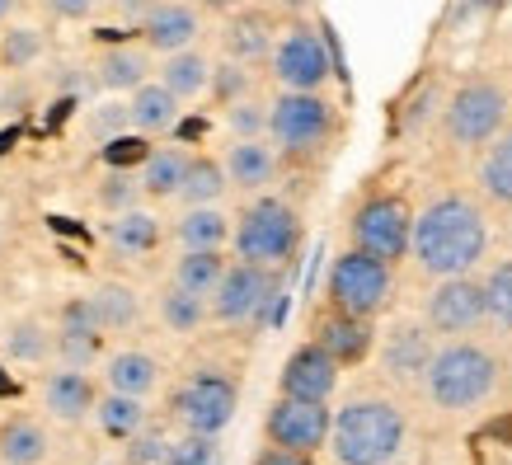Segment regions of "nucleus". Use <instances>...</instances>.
<instances>
[{
    "instance_id": "nucleus-49",
    "label": "nucleus",
    "mask_w": 512,
    "mask_h": 465,
    "mask_svg": "<svg viewBox=\"0 0 512 465\" xmlns=\"http://www.w3.org/2000/svg\"><path fill=\"white\" fill-rule=\"evenodd\" d=\"M15 5H19V0H0V19H10V15H15Z\"/></svg>"
},
{
    "instance_id": "nucleus-4",
    "label": "nucleus",
    "mask_w": 512,
    "mask_h": 465,
    "mask_svg": "<svg viewBox=\"0 0 512 465\" xmlns=\"http://www.w3.org/2000/svg\"><path fill=\"white\" fill-rule=\"evenodd\" d=\"M301 249V217L292 202L259 198L235 221V259L259 268H287Z\"/></svg>"
},
{
    "instance_id": "nucleus-26",
    "label": "nucleus",
    "mask_w": 512,
    "mask_h": 465,
    "mask_svg": "<svg viewBox=\"0 0 512 465\" xmlns=\"http://www.w3.org/2000/svg\"><path fill=\"white\" fill-rule=\"evenodd\" d=\"M104 235H109V245L118 249V254H132V259H137V254H151V249L160 245V221L151 217V212L132 207V212H113Z\"/></svg>"
},
{
    "instance_id": "nucleus-8",
    "label": "nucleus",
    "mask_w": 512,
    "mask_h": 465,
    "mask_svg": "<svg viewBox=\"0 0 512 465\" xmlns=\"http://www.w3.org/2000/svg\"><path fill=\"white\" fill-rule=\"evenodd\" d=\"M503 118H508V90L494 85V80H466L461 90L447 99V137L456 146H489V141L503 132Z\"/></svg>"
},
{
    "instance_id": "nucleus-16",
    "label": "nucleus",
    "mask_w": 512,
    "mask_h": 465,
    "mask_svg": "<svg viewBox=\"0 0 512 465\" xmlns=\"http://www.w3.org/2000/svg\"><path fill=\"white\" fill-rule=\"evenodd\" d=\"M433 334L423 325H395L386 334V348H381V367L390 372V381H423L428 367H433Z\"/></svg>"
},
{
    "instance_id": "nucleus-41",
    "label": "nucleus",
    "mask_w": 512,
    "mask_h": 465,
    "mask_svg": "<svg viewBox=\"0 0 512 465\" xmlns=\"http://www.w3.org/2000/svg\"><path fill=\"white\" fill-rule=\"evenodd\" d=\"M90 132L99 141H118L132 132V109L127 104H118V99H109V104H94L90 109Z\"/></svg>"
},
{
    "instance_id": "nucleus-30",
    "label": "nucleus",
    "mask_w": 512,
    "mask_h": 465,
    "mask_svg": "<svg viewBox=\"0 0 512 465\" xmlns=\"http://www.w3.org/2000/svg\"><path fill=\"white\" fill-rule=\"evenodd\" d=\"M160 80H165L179 99H198V94L212 85V62H207L202 52H193V47H184V52H170V57H165Z\"/></svg>"
},
{
    "instance_id": "nucleus-5",
    "label": "nucleus",
    "mask_w": 512,
    "mask_h": 465,
    "mask_svg": "<svg viewBox=\"0 0 512 465\" xmlns=\"http://www.w3.org/2000/svg\"><path fill=\"white\" fill-rule=\"evenodd\" d=\"M268 137L282 155H315L334 137V104L320 90H282L268 104Z\"/></svg>"
},
{
    "instance_id": "nucleus-40",
    "label": "nucleus",
    "mask_w": 512,
    "mask_h": 465,
    "mask_svg": "<svg viewBox=\"0 0 512 465\" xmlns=\"http://www.w3.org/2000/svg\"><path fill=\"white\" fill-rule=\"evenodd\" d=\"M170 465H221V442L212 433H184L170 451Z\"/></svg>"
},
{
    "instance_id": "nucleus-6",
    "label": "nucleus",
    "mask_w": 512,
    "mask_h": 465,
    "mask_svg": "<svg viewBox=\"0 0 512 465\" xmlns=\"http://www.w3.org/2000/svg\"><path fill=\"white\" fill-rule=\"evenodd\" d=\"M395 264L376 259L367 249H343L339 259L329 264V301L334 310H348V315H367L372 320L376 310L390 301V287H395Z\"/></svg>"
},
{
    "instance_id": "nucleus-19",
    "label": "nucleus",
    "mask_w": 512,
    "mask_h": 465,
    "mask_svg": "<svg viewBox=\"0 0 512 465\" xmlns=\"http://www.w3.org/2000/svg\"><path fill=\"white\" fill-rule=\"evenodd\" d=\"M94 404H99V390H94V381L85 372H76V367H57V372L43 381V409L52 419L80 423L94 414Z\"/></svg>"
},
{
    "instance_id": "nucleus-28",
    "label": "nucleus",
    "mask_w": 512,
    "mask_h": 465,
    "mask_svg": "<svg viewBox=\"0 0 512 465\" xmlns=\"http://www.w3.org/2000/svg\"><path fill=\"white\" fill-rule=\"evenodd\" d=\"M226 268L231 264H226V254H221V249H184V254H179V264H174V282L212 301L217 282L226 278Z\"/></svg>"
},
{
    "instance_id": "nucleus-37",
    "label": "nucleus",
    "mask_w": 512,
    "mask_h": 465,
    "mask_svg": "<svg viewBox=\"0 0 512 465\" xmlns=\"http://www.w3.org/2000/svg\"><path fill=\"white\" fill-rule=\"evenodd\" d=\"M141 193H146V188H141V174L132 179L127 170H109L104 184H99V207H104V212H132L141 202Z\"/></svg>"
},
{
    "instance_id": "nucleus-27",
    "label": "nucleus",
    "mask_w": 512,
    "mask_h": 465,
    "mask_svg": "<svg viewBox=\"0 0 512 465\" xmlns=\"http://www.w3.org/2000/svg\"><path fill=\"white\" fill-rule=\"evenodd\" d=\"M47 428L33 419H10L0 423V461L5 465H43L47 456Z\"/></svg>"
},
{
    "instance_id": "nucleus-20",
    "label": "nucleus",
    "mask_w": 512,
    "mask_h": 465,
    "mask_svg": "<svg viewBox=\"0 0 512 465\" xmlns=\"http://www.w3.org/2000/svg\"><path fill=\"white\" fill-rule=\"evenodd\" d=\"M226 174H231L235 188H245V193H259L278 179V151L268 146L264 137H240L226 151Z\"/></svg>"
},
{
    "instance_id": "nucleus-50",
    "label": "nucleus",
    "mask_w": 512,
    "mask_h": 465,
    "mask_svg": "<svg viewBox=\"0 0 512 465\" xmlns=\"http://www.w3.org/2000/svg\"><path fill=\"white\" fill-rule=\"evenodd\" d=\"M273 5H282V10H301L306 0H273Z\"/></svg>"
},
{
    "instance_id": "nucleus-11",
    "label": "nucleus",
    "mask_w": 512,
    "mask_h": 465,
    "mask_svg": "<svg viewBox=\"0 0 512 465\" xmlns=\"http://www.w3.org/2000/svg\"><path fill=\"white\" fill-rule=\"evenodd\" d=\"M273 76L282 90H320L334 76V57H329L325 33H315L311 24H292L273 47Z\"/></svg>"
},
{
    "instance_id": "nucleus-9",
    "label": "nucleus",
    "mask_w": 512,
    "mask_h": 465,
    "mask_svg": "<svg viewBox=\"0 0 512 465\" xmlns=\"http://www.w3.org/2000/svg\"><path fill=\"white\" fill-rule=\"evenodd\" d=\"M353 249H367L386 264H400L404 254L414 249V212L404 198H367L353 212Z\"/></svg>"
},
{
    "instance_id": "nucleus-25",
    "label": "nucleus",
    "mask_w": 512,
    "mask_h": 465,
    "mask_svg": "<svg viewBox=\"0 0 512 465\" xmlns=\"http://www.w3.org/2000/svg\"><path fill=\"white\" fill-rule=\"evenodd\" d=\"M94 419L104 428V437L113 442H127V437H137L146 428V404L141 395H123V390H104L99 404H94Z\"/></svg>"
},
{
    "instance_id": "nucleus-39",
    "label": "nucleus",
    "mask_w": 512,
    "mask_h": 465,
    "mask_svg": "<svg viewBox=\"0 0 512 465\" xmlns=\"http://www.w3.org/2000/svg\"><path fill=\"white\" fill-rule=\"evenodd\" d=\"M170 451L174 442L165 433H151V428H141L137 437H127V451H123V461L127 465H170Z\"/></svg>"
},
{
    "instance_id": "nucleus-48",
    "label": "nucleus",
    "mask_w": 512,
    "mask_h": 465,
    "mask_svg": "<svg viewBox=\"0 0 512 465\" xmlns=\"http://www.w3.org/2000/svg\"><path fill=\"white\" fill-rule=\"evenodd\" d=\"M202 10H217V15H231V10H240V0H198Z\"/></svg>"
},
{
    "instance_id": "nucleus-3",
    "label": "nucleus",
    "mask_w": 512,
    "mask_h": 465,
    "mask_svg": "<svg viewBox=\"0 0 512 465\" xmlns=\"http://www.w3.org/2000/svg\"><path fill=\"white\" fill-rule=\"evenodd\" d=\"M423 386L437 409H475L498 386V357L480 343H447L437 348Z\"/></svg>"
},
{
    "instance_id": "nucleus-7",
    "label": "nucleus",
    "mask_w": 512,
    "mask_h": 465,
    "mask_svg": "<svg viewBox=\"0 0 512 465\" xmlns=\"http://www.w3.org/2000/svg\"><path fill=\"white\" fill-rule=\"evenodd\" d=\"M278 292H282L278 268H259L235 259L226 268V278L217 282V292H212V320H221V325H264Z\"/></svg>"
},
{
    "instance_id": "nucleus-47",
    "label": "nucleus",
    "mask_w": 512,
    "mask_h": 465,
    "mask_svg": "<svg viewBox=\"0 0 512 465\" xmlns=\"http://www.w3.org/2000/svg\"><path fill=\"white\" fill-rule=\"evenodd\" d=\"M99 0H47V10L57 19H90Z\"/></svg>"
},
{
    "instance_id": "nucleus-24",
    "label": "nucleus",
    "mask_w": 512,
    "mask_h": 465,
    "mask_svg": "<svg viewBox=\"0 0 512 465\" xmlns=\"http://www.w3.org/2000/svg\"><path fill=\"white\" fill-rule=\"evenodd\" d=\"M146 80H151V47H109L99 57V85L104 90H141Z\"/></svg>"
},
{
    "instance_id": "nucleus-43",
    "label": "nucleus",
    "mask_w": 512,
    "mask_h": 465,
    "mask_svg": "<svg viewBox=\"0 0 512 465\" xmlns=\"http://www.w3.org/2000/svg\"><path fill=\"white\" fill-rule=\"evenodd\" d=\"M226 127L235 132V141L240 137H264L268 132V104H259V99H240V104L226 109Z\"/></svg>"
},
{
    "instance_id": "nucleus-22",
    "label": "nucleus",
    "mask_w": 512,
    "mask_h": 465,
    "mask_svg": "<svg viewBox=\"0 0 512 465\" xmlns=\"http://www.w3.org/2000/svg\"><path fill=\"white\" fill-rule=\"evenodd\" d=\"M104 386L109 390H123V395H151L160 386V362L151 353H137V348H127V353H113L104 357Z\"/></svg>"
},
{
    "instance_id": "nucleus-44",
    "label": "nucleus",
    "mask_w": 512,
    "mask_h": 465,
    "mask_svg": "<svg viewBox=\"0 0 512 465\" xmlns=\"http://www.w3.org/2000/svg\"><path fill=\"white\" fill-rule=\"evenodd\" d=\"M484 292H489V315L498 325H512V264H498L484 278Z\"/></svg>"
},
{
    "instance_id": "nucleus-13",
    "label": "nucleus",
    "mask_w": 512,
    "mask_h": 465,
    "mask_svg": "<svg viewBox=\"0 0 512 465\" xmlns=\"http://www.w3.org/2000/svg\"><path fill=\"white\" fill-rule=\"evenodd\" d=\"M480 320H489V292L470 273L442 278V287L428 296V329H437V334H466Z\"/></svg>"
},
{
    "instance_id": "nucleus-46",
    "label": "nucleus",
    "mask_w": 512,
    "mask_h": 465,
    "mask_svg": "<svg viewBox=\"0 0 512 465\" xmlns=\"http://www.w3.org/2000/svg\"><path fill=\"white\" fill-rule=\"evenodd\" d=\"M254 465H315V456L311 451H287V447H273V442H268V451Z\"/></svg>"
},
{
    "instance_id": "nucleus-34",
    "label": "nucleus",
    "mask_w": 512,
    "mask_h": 465,
    "mask_svg": "<svg viewBox=\"0 0 512 465\" xmlns=\"http://www.w3.org/2000/svg\"><path fill=\"white\" fill-rule=\"evenodd\" d=\"M480 184L494 202H508L512 207V132H498L489 141V151L480 160Z\"/></svg>"
},
{
    "instance_id": "nucleus-33",
    "label": "nucleus",
    "mask_w": 512,
    "mask_h": 465,
    "mask_svg": "<svg viewBox=\"0 0 512 465\" xmlns=\"http://www.w3.org/2000/svg\"><path fill=\"white\" fill-rule=\"evenodd\" d=\"M90 301H94V310H99V325H104V334H113V329H132L141 320L137 292H132V287H123V282H104Z\"/></svg>"
},
{
    "instance_id": "nucleus-54",
    "label": "nucleus",
    "mask_w": 512,
    "mask_h": 465,
    "mask_svg": "<svg viewBox=\"0 0 512 465\" xmlns=\"http://www.w3.org/2000/svg\"><path fill=\"white\" fill-rule=\"evenodd\" d=\"M390 465H395V461H390Z\"/></svg>"
},
{
    "instance_id": "nucleus-36",
    "label": "nucleus",
    "mask_w": 512,
    "mask_h": 465,
    "mask_svg": "<svg viewBox=\"0 0 512 465\" xmlns=\"http://www.w3.org/2000/svg\"><path fill=\"white\" fill-rule=\"evenodd\" d=\"M99 357H104V334H66V329H57V362L62 367L90 372Z\"/></svg>"
},
{
    "instance_id": "nucleus-52",
    "label": "nucleus",
    "mask_w": 512,
    "mask_h": 465,
    "mask_svg": "<svg viewBox=\"0 0 512 465\" xmlns=\"http://www.w3.org/2000/svg\"><path fill=\"white\" fill-rule=\"evenodd\" d=\"M99 465H127V461H99Z\"/></svg>"
},
{
    "instance_id": "nucleus-35",
    "label": "nucleus",
    "mask_w": 512,
    "mask_h": 465,
    "mask_svg": "<svg viewBox=\"0 0 512 465\" xmlns=\"http://www.w3.org/2000/svg\"><path fill=\"white\" fill-rule=\"evenodd\" d=\"M5 353L15 357V362H43L47 353H57V339H47L43 325L24 320V325H15L5 334Z\"/></svg>"
},
{
    "instance_id": "nucleus-53",
    "label": "nucleus",
    "mask_w": 512,
    "mask_h": 465,
    "mask_svg": "<svg viewBox=\"0 0 512 465\" xmlns=\"http://www.w3.org/2000/svg\"><path fill=\"white\" fill-rule=\"evenodd\" d=\"M113 5H132V0H113Z\"/></svg>"
},
{
    "instance_id": "nucleus-14",
    "label": "nucleus",
    "mask_w": 512,
    "mask_h": 465,
    "mask_svg": "<svg viewBox=\"0 0 512 465\" xmlns=\"http://www.w3.org/2000/svg\"><path fill=\"white\" fill-rule=\"evenodd\" d=\"M339 362L320 348V343H301L287 367H282V395H296V400H320L329 404V395L339 390Z\"/></svg>"
},
{
    "instance_id": "nucleus-1",
    "label": "nucleus",
    "mask_w": 512,
    "mask_h": 465,
    "mask_svg": "<svg viewBox=\"0 0 512 465\" xmlns=\"http://www.w3.org/2000/svg\"><path fill=\"white\" fill-rule=\"evenodd\" d=\"M489 249V226L484 212L470 198H437L414 217V259L433 278H461L484 259Z\"/></svg>"
},
{
    "instance_id": "nucleus-31",
    "label": "nucleus",
    "mask_w": 512,
    "mask_h": 465,
    "mask_svg": "<svg viewBox=\"0 0 512 465\" xmlns=\"http://www.w3.org/2000/svg\"><path fill=\"white\" fill-rule=\"evenodd\" d=\"M231 188V174H226V160H212V155H193L188 165V179H184V193L179 198L188 207H212Z\"/></svg>"
},
{
    "instance_id": "nucleus-32",
    "label": "nucleus",
    "mask_w": 512,
    "mask_h": 465,
    "mask_svg": "<svg viewBox=\"0 0 512 465\" xmlns=\"http://www.w3.org/2000/svg\"><path fill=\"white\" fill-rule=\"evenodd\" d=\"M207 315H212V301L198 292H188V287H179V282H170V287L160 292V320H165L174 334H193Z\"/></svg>"
},
{
    "instance_id": "nucleus-18",
    "label": "nucleus",
    "mask_w": 512,
    "mask_h": 465,
    "mask_svg": "<svg viewBox=\"0 0 512 465\" xmlns=\"http://www.w3.org/2000/svg\"><path fill=\"white\" fill-rule=\"evenodd\" d=\"M315 343L325 348L339 367H357L362 357L372 353V343H376V334H372V320L367 315H348V310H329L325 320L315 325Z\"/></svg>"
},
{
    "instance_id": "nucleus-12",
    "label": "nucleus",
    "mask_w": 512,
    "mask_h": 465,
    "mask_svg": "<svg viewBox=\"0 0 512 465\" xmlns=\"http://www.w3.org/2000/svg\"><path fill=\"white\" fill-rule=\"evenodd\" d=\"M264 433L273 447H287V451H320L329 447V433H334V414L329 404L320 400H296V395H282L273 400L264 419Z\"/></svg>"
},
{
    "instance_id": "nucleus-15",
    "label": "nucleus",
    "mask_w": 512,
    "mask_h": 465,
    "mask_svg": "<svg viewBox=\"0 0 512 465\" xmlns=\"http://www.w3.org/2000/svg\"><path fill=\"white\" fill-rule=\"evenodd\" d=\"M198 33H202V19L193 5H184V0H160V5H151V10L141 15V38H146V47L160 52V57L193 47Z\"/></svg>"
},
{
    "instance_id": "nucleus-17",
    "label": "nucleus",
    "mask_w": 512,
    "mask_h": 465,
    "mask_svg": "<svg viewBox=\"0 0 512 465\" xmlns=\"http://www.w3.org/2000/svg\"><path fill=\"white\" fill-rule=\"evenodd\" d=\"M221 43H226L231 62H264L278 47V24H273L268 10H231L226 29H221Z\"/></svg>"
},
{
    "instance_id": "nucleus-10",
    "label": "nucleus",
    "mask_w": 512,
    "mask_h": 465,
    "mask_svg": "<svg viewBox=\"0 0 512 465\" xmlns=\"http://www.w3.org/2000/svg\"><path fill=\"white\" fill-rule=\"evenodd\" d=\"M235 404H240V390L226 372H193L174 395V414L188 433H226L235 419Z\"/></svg>"
},
{
    "instance_id": "nucleus-23",
    "label": "nucleus",
    "mask_w": 512,
    "mask_h": 465,
    "mask_svg": "<svg viewBox=\"0 0 512 465\" xmlns=\"http://www.w3.org/2000/svg\"><path fill=\"white\" fill-rule=\"evenodd\" d=\"M188 165H193V155L179 151V146L151 151L141 160V188H146V198H179L188 179Z\"/></svg>"
},
{
    "instance_id": "nucleus-51",
    "label": "nucleus",
    "mask_w": 512,
    "mask_h": 465,
    "mask_svg": "<svg viewBox=\"0 0 512 465\" xmlns=\"http://www.w3.org/2000/svg\"><path fill=\"white\" fill-rule=\"evenodd\" d=\"M475 5H503V0H475Z\"/></svg>"
},
{
    "instance_id": "nucleus-2",
    "label": "nucleus",
    "mask_w": 512,
    "mask_h": 465,
    "mask_svg": "<svg viewBox=\"0 0 512 465\" xmlns=\"http://www.w3.org/2000/svg\"><path fill=\"white\" fill-rule=\"evenodd\" d=\"M339 465H390L404 447V414L390 400H353L329 433Z\"/></svg>"
},
{
    "instance_id": "nucleus-29",
    "label": "nucleus",
    "mask_w": 512,
    "mask_h": 465,
    "mask_svg": "<svg viewBox=\"0 0 512 465\" xmlns=\"http://www.w3.org/2000/svg\"><path fill=\"white\" fill-rule=\"evenodd\" d=\"M174 231H179V245H184V249H221L235 235L231 231V217H226V212H217V202H212V207H188Z\"/></svg>"
},
{
    "instance_id": "nucleus-45",
    "label": "nucleus",
    "mask_w": 512,
    "mask_h": 465,
    "mask_svg": "<svg viewBox=\"0 0 512 465\" xmlns=\"http://www.w3.org/2000/svg\"><path fill=\"white\" fill-rule=\"evenodd\" d=\"M62 329H66V334H104V325H99V310H94L90 296L66 301V306H62Z\"/></svg>"
},
{
    "instance_id": "nucleus-21",
    "label": "nucleus",
    "mask_w": 512,
    "mask_h": 465,
    "mask_svg": "<svg viewBox=\"0 0 512 465\" xmlns=\"http://www.w3.org/2000/svg\"><path fill=\"white\" fill-rule=\"evenodd\" d=\"M179 94L165 85V80H146L141 90H132L127 99V109H132V132H146V137H156V132H170L179 123Z\"/></svg>"
},
{
    "instance_id": "nucleus-38",
    "label": "nucleus",
    "mask_w": 512,
    "mask_h": 465,
    "mask_svg": "<svg viewBox=\"0 0 512 465\" xmlns=\"http://www.w3.org/2000/svg\"><path fill=\"white\" fill-rule=\"evenodd\" d=\"M212 99H217L221 109H231V104H240V99H249V71H245V62H226L221 66H212Z\"/></svg>"
},
{
    "instance_id": "nucleus-42",
    "label": "nucleus",
    "mask_w": 512,
    "mask_h": 465,
    "mask_svg": "<svg viewBox=\"0 0 512 465\" xmlns=\"http://www.w3.org/2000/svg\"><path fill=\"white\" fill-rule=\"evenodd\" d=\"M43 57V38L33 29H10L5 38H0V62L15 66V71H24L29 62H38Z\"/></svg>"
}]
</instances>
